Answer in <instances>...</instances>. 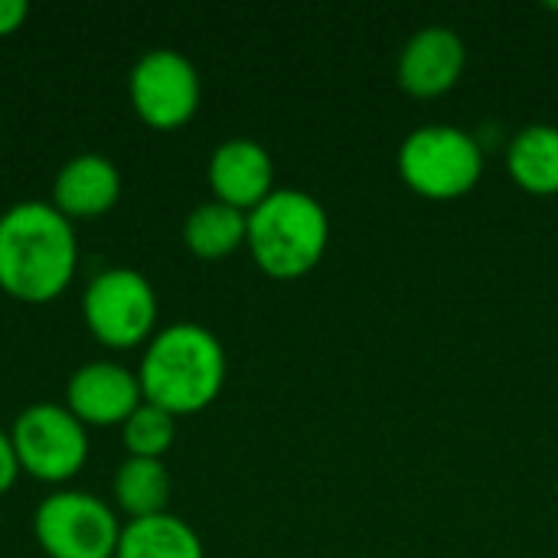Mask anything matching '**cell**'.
<instances>
[{
	"label": "cell",
	"instance_id": "6da1fadb",
	"mask_svg": "<svg viewBox=\"0 0 558 558\" xmlns=\"http://www.w3.org/2000/svg\"><path fill=\"white\" fill-rule=\"evenodd\" d=\"M78 265V239L52 203L20 199L0 213V288L26 304L59 298Z\"/></svg>",
	"mask_w": 558,
	"mask_h": 558
},
{
	"label": "cell",
	"instance_id": "7a4b0ae2",
	"mask_svg": "<svg viewBox=\"0 0 558 558\" xmlns=\"http://www.w3.org/2000/svg\"><path fill=\"white\" fill-rule=\"evenodd\" d=\"M137 379L144 402L180 418L216 402L226 383V350L203 324L180 320L147 340Z\"/></svg>",
	"mask_w": 558,
	"mask_h": 558
},
{
	"label": "cell",
	"instance_id": "3957f363",
	"mask_svg": "<svg viewBox=\"0 0 558 558\" xmlns=\"http://www.w3.org/2000/svg\"><path fill=\"white\" fill-rule=\"evenodd\" d=\"M327 209L301 190H275L248 213L245 245L258 268L271 278H301L327 252Z\"/></svg>",
	"mask_w": 558,
	"mask_h": 558
},
{
	"label": "cell",
	"instance_id": "277c9868",
	"mask_svg": "<svg viewBox=\"0 0 558 558\" xmlns=\"http://www.w3.org/2000/svg\"><path fill=\"white\" fill-rule=\"evenodd\" d=\"M399 173L418 196L458 199L477 186L484 173V150L461 128L425 124L399 147Z\"/></svg>",
	"mask_w": 558,
	"mask_h": 558
},
{
	"label": "cell",
	"instance_id": "5b68a950",
	"mask_svg": "<svg viewBox=\"0 0 558 558\" xmlns=\"http://www.w3.org/2000/svg\"><path fill=\"white\" fill-rule=\"evenodd\" d=\"M82 314L92 337L114 350H131L154 337L157 324V291L137 268H105L82 294Z\"/></svg>",
	"mask_w": 558,
	"mask_h": 558
},
{
	"label": "cell",
	"instance_id": "8992f818",
	"mask_svg": "<svg viewBox=\"0 0 558 558\" xmlns=\"http://www.w3.org/2000/svg\"><path fill=\"white\" fill-rule=\"evenodd\" d=\"M33 533L49 558H114L121 523L88 490H56L33 513Z\"/></svg>",
	"mask_w": 558,
	"mask_h": 558
},
{
	"label": "cell",
	"instance_id": "52a82bcc",
	"mask_svg": "<svg viewBox=\"0 0 558 558\" xmlns=\"http://www.w3.org/2000/svg\"><path fill=\"white\" fill-rule=\"evenodd\" d=\"M20 471L43 484L72 481L88 461V432L85 425L56 402L26 405L10 428Z\"/></svg>",
	"mask_w": 558,
	"mask_h": 558
},
{
	"label": "cell",
	"instance_id": "ba28073f",
	"mask_svg": "<svg viewBox=\"0 0 558 558\" xmlns=\"http://www.w3.org/2000/svg\"><path fill=\"white\" fill-rule=\"evenodd\" d=\"M128 95L141 121L170 131L196 114L203 85L196 65L183 52L157 46L134 59L128 72Z\"/></svg>",
	"mask_w": 558,
	"mask_h": 558
},
{
	"label": "cell",
	"instance_id": "9c48e42d",
	"mask_svg": "<svg viewBox=\"0 0 558 558\" xmlns=\"http://www.w3.org/2000/svg\"><path fill=\"white\" fill-rule=\"evenodd\" d=\"M141 402L137 373L111 360L82 363L65 383V409L82 425H124Z\"/></svg>",
	"mask_w": 558,
	"mask_h": 558
},
{
	"label": "cell",
	"instance_id": "30bf717a",
	"mask_svg": "<svg viewBox=\"0 0 558 558\" xmlns=\"http://www.w3.org/2000/svg\"><path fill=\"white\" fill-rule=\"evenodd\" d=\"M209 186L219 203H229L242 213H252L262 199L275 193V163L271 154L252 137L222 141L206 167Z\"/></svg>",
	"mask_w": 558,
	"mask_h": 558
},
{
	"label": "cell",
	"instance_id": "8fae6325",
	"mask_svg": "<svg viewBox=\"0 0 558 558\" xmlns=\"http://www.w3.org/2000/svg\"><path fill=\"white\" fill-rule=\"evenodd\" d=\"M464 43L448 26L418 29L399 59V85L415 98H438L458 85L464 72Z\"/></svg>",
	"mask_w": 558,
	"mask_h": 558
},
{
	"label": "cell",
	"instance_id": "7c38bea8",
	"mask_svg": "<svg viewBox=\"0 0 558 558\" xmlns=\"http://www.w3.org/2000/svg\"><path fill=\"white\" fill-rule=\"evenodd\" d=\"M121 196V170L105 154H78L65 160L52 180V206L69 219L108 213Z\"/></svg>",
	"mask_w": 558,
	"mask_h": 558
},
{
	"label": "cell",
	"instance_id": "4fadbf2b",
	"mask_svg": "<svg viewBox=\"0 0 558 558\" xmlns=\"http://www.w3.org/2000/svg\"><path fill=\"white\" fill-rule=\"evenodd\" d=\"M114 558H206V549L186 520L173 513H157L128 520L121 526Z\"/></svg>",
	"mask_w": 558,
	"mask_h": 558
},
{
	"label": "cell",
	"instance_id": "5bb4252c",
	"mask_svg": "<svg viewBox=\"0 0 558 558\" xmlns=\"http://www.w3.org/2000/svg\"><path fill=\"white\" fill-rule=\"evenodd\" d=\"M507 167L513 180L536 196L558 193V128L526 124L507 150Z\"/></svg>",
	"mask_w": 558,
	"mask_h": 558
},
{
	"label": "cell",
	"instance_id": "9a60e30c",
	"mask_svg": "<svg viewBox=\"0 0 558 558\" xmlns=\"http://www.w3.org/2000/svg\"><path fill=\"white\" fill-rule=\"evenodd\" d=\"M245 229H248V213H242L229 203L209 199V203H199L186 216L183 242L196 258L219 262V258L232 255L239 245H245Z\"/></svg>",
	"mask_w": 558,
	"mask_h": 558
},
{
	"label": "cell",
	"instance_id": "2e32d148",
	"mask_svg": "<svg viewBox=\"0 0 558 558\" xmlns=\"http://www.w3.org/2000/svg\"><path fill=\"white\" fill-rule=\"evenodd\" d=\"M114 500L131 517L167 513L170 504V474L157 458H124L114 471Z\"/></svg>",
	"mask_w": 558,
	"mask_h": 558
},
{
	"label": "cell",
	"instance_id": "e0dca14e",
	"mask_svg": "<svg viewBox=\"0 0 558 558\" xmlns=\"http://www.w3.org/2000/svg\"><path fill=\"white\" fill-rule=\"evenodd\" d=\"M177 438V415L154 402H141L121 425V441L128 458H163Z\"/></svg>",
	"mask_w": 558,
	"mask_h": 558
},
{
	"label": "cell",
	"instance_id": "ac0fdd59",
	"mask_svg": "<svg viewBox=\"0 0 558 558\" xmlns=\"http://www.w3.org/2000/svg\"><path fill=\"white\" fill-rule=\"evenodd\" d=\"M16 474H20V458H16L13 438L10 432L0 428V494H7L16 484Z\"/></svg>",
	"mask_w": 558,
	"mask_h": 558
},
{
	"label": "cell",
	"instance_id": "d6986e66",
	"mask_svg": "<svg viewBox=\"0 0 558 558\" xmlns=\"http://www.w3.org/2000/svg\"><path fill=\"white\" fill-rule=\"evenodd\" d=\"M29 16V3L26 0H0V36L16 33Z\"/></svg>",
	"mask_w": 558,
	"mask_h": 558
}]
</instances>
